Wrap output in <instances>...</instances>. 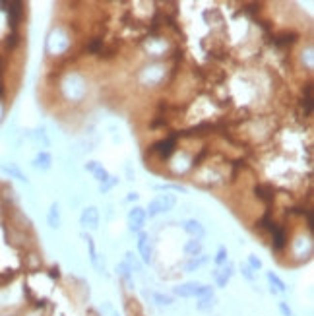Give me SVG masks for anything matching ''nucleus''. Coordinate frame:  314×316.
I'll list each match as a JSON object with an SVG mask.
<instances>
[{
	"label": "nucleus",
	"instance_id": "20",
	"mask_svg": "<svg viewBox=\"0 0 314 316\" xmlns=\"http://www.w3.org/2000/svg\"><path fill=\"white\" fill-rule=\"evenodd\" d=\"M0 94H2V88H0Z\"/></svg>",
	"mask_w": 314,
	"mask_h": 316
},
{
	"label": "nucleus",
	"instance_id": "6",
	"mask_svg": "<svg viewBox=\"0 0 314 316\" xmlns=\"http://www.w3.org/2000/svg\"><path fill=\"white\" fill-rule=\"evenodd\" d=\"M144 218H146V214L140 210V208H136L132 214H130V221H132V229H140L142 227V223H144Z\"/></svg>",
	"mask_w": 314,
	"mask_h": 316
},
{
	"label": "nucleus",
	"instance_id": "1",
	"mask_svg": "<svg viewBox=\"0 0 314 316\" xmlns=\"http://www.w3.org/2000/svg\"><path fill=\"white\" fill-rule=\"evenodd\" d=\"M173 204H175V198H173V196H161V198H157V200L152 202V206H150V214L154 216V214L161 212V210H169Z\"/></svg>",
	"mask_w": 314,
	"mask_h": 316
},
{
	"label": "nucleus",
	"instance_id": "8",
	"mask_svg": "<svg viewBox=\"0 0 314 316\" xmlns=\"http://www.w3.org/2000/svg\"><path fill=\"white\" fill-rule=\"evenodd\" d=\"M187 231H188L190 235H198V237H202V233H204V229L200 227V223H196V221L187 223Z\"/></svg>",
	"mask_w": 314,
	"mask_h": 316
},
{
	"label": "nucleus",
	"instance_id": "16",
	"mask_svg": "<svg viewBox=\"0 0 314 316\" xmlns=\"http://www.w3.org/2000/svg\"><path fill=\"white\" fill-rule=\"evenodd\" d=\"M16 43H18V33H12V35L8 37V45H10V47H14Z\"/></svg>",
	"mask_w": 314,
	"mask_h": 316
},
{
	"label": "nucleus",
	"instance_id": "7",
	"mask_svg": "<svg viewBox=\"0 0 314 316\" xmlns=\"http://www.w3.org/2000/svg\"><path fill=\"white\" fill-rule=\"evenodd\" d=\"M231 278V266H227V268H223V270H220L218 274H216V282H218V285H223L227 284V280Z\"/></svg>",
	"mask_w": 314,
	"mask_h": 316
},
{
	"label": "nucleus",
	"instance_id": "17",
	"mask_svg": "<svg viewBox=\"0 0 314 316\" xmlns=\"http://www.w3.org/2000/svg\"><path fill=\"white\" fill-rule=\"evenodd\" d=\"M251 266H252V268H262V262H260V260H256V258L252 256V258H251Z\"/></svg>",
	"mask_w": 314,
	"mask_h": 316
},
{
	"label": "nucleus",
	"instance_id": "13",
	"mask_svg": "<svg viewBox=\"0 0 314 316\" xmlns=\"http://www.w3.org/2000/svg\"><path fill=\"white\" fill-rule=\"evenodd\" d=\"M293 37H295V35H282V37H278V39H276V43H278V45L291 43V41H293Z\"/></svg>",
	"mask_w": 314,
	"mask_h": 316
},
{
	"label": "nucleus",
	"instance_id": "2",
	"mask_svg": "<svg viewBox=\"0 0 314 316\" xmlns=\"http://www.w3.org/2000/svg\"><path fill=\"white\" fill-rule=\"evenodd\" d=\"M200 289H202L200 284H187V285L177 287L175 293H177L179 297H198V295H200Z\"/></svg>",
	"mask_w": 314,
	"mask_h": 316
},
{
	"label": "nucleus",
	"instance_id": "9",
	"mask_svg": "<svg viewBox=\"0 0 314 316\" xmlns=\"http://www.w3.org/2000/svg\"><path fill=\"white\" fill-rule=\"evenodd\" d=\"M212 303H214V295H204V297H200V303H198V309H210L212 307Z\"/></svg>",
	"mask_w": 314,
	"mask_h": 316
},
{
	"label": "nucleus",
	"instance_id": "14",
	"mask_svg": "<svg viewBox=\"0 0 314 316\" xmlns=\"http://www.w3.org/2000/svg\"><path fill=\"white\" fill-rule=\"evenodd\" d=\"M37 161H39V165H43V167H49V161H51V158H49L47 154H41V156L37 158Z\"/></svg>",
	"mask_w": 314,
	"mask_h": 316
},
{
	"label": "nucleus",
	"instance_id": "19",
	"mask_svg": "<svg viewBox=\"0 0 314 316\" xmlns=\"http://www.w3.org/2000/svg\"><path fill=\"white\" fill-rule=\"evenodd\" d=\"M223 260H225V251L221 249V251H220V256H218V262H223Z\"/></svg>",
	"mask_w": 314,
	"mask_h": 316
},
{
	"label": "nucleus",
	"instance_id": "15",
	"mask_svg": "<svg viewBox=\"0 0 314 316\" xmlns=\"http://www.w3.org/2000/svg\"><path fill=\"white\" fill-rule=\"evenodd\" d=\"M156 299L159 301V305H169V303H171V297H163V295H156Z\"/></svg>",
	"mask_w": 314,
	"mask_h": 316
},
{
	"label": "nucleus",
	"instance_id": "4",
	"mask_svg": "<svg viewBox=\"0 0 314 316\" xmlns=\"http://www.w3.org/2000/svg\"><path fill=\"white\" fill-rule=\"evenodd\" d=\"M173 146H175V140L171 138V140H163V142L156 144V146H154V150H156V152H159L163 158H167V156L173 152Z\"/></svg>",
	"mask_w": 314,
	"mask_h": 316
},
{
	"label": "nucleus",
	"instance_id": "12",
	"mask_svg": "<svg viewBox=\"0 0 314 316\" xmlns=\"http://www.w3.org/2000/svg\"><path fill=\"white\" fill-rule=\"evenodd\" d=\"M200 251V243H196V241H192L190 245H187V253L188 254H196Z\"/></svg>",
	"mask_w": 314,
	"mask_h": 316
},
{
	"label": "nucleus",
	"instance_id": "10",
	"mask_svg": "<svg viewBox=\"0 0 314 316\" xmlns=\"http://www.w3.org/2000/svg\"><path fill=\"white\" fill-rule=\"evenodd\" d=\"M268 280H270V284H272V285H276V291H285V284H283L278 276H274V274H268Z\"/></svg>",
	"mask_w": 314,
	"mask_h": 316
},
{
	"label": "nucleus",
	"instance_id": "5",
	"mask_svg": "<svg viewBox=\"0 0 314 316\" xmlns=\"http://www.w3.org/2000/svg\"><path fill=\"white\" fill-rule=\"evenodd\" d=\"M138 249H140V253H142L144 262H150V260H152V249H150V245H148V237H146V235H142V237H140Z\"/></svg>",
	"mask_w": 314,
	"mask_h": 316
},
{
	"label": "nucleus",
	"instance_id": "3",
	"mask_svg": "<svg viewBox=\"0 0 314 316\" xmlns=\"http://www.w3.org/2000/svg\"><path fill=\"white\" fill-rule=\"evenodd\" d=\"M10 8H6L8 12H10V26L12 28H16V24H18V20H20V16H22V4L20 2H12V4H8Z\"/></svg>",
	"mask_w": 314,
	"mask_h": 316
},
{
	"label": "nucleus",
	"instance_id": "11",
	"mask_svg": "<svg viewBox=\"0 0 314 316\" xmlns=\"http://www.w3.org/2000/svg\"><path fill=\"white\" fill-rule=\"evenodd\" d=\"M204 262H206V258H198V260L194 258L192 262H188V264H187V270H194V268H198V266H202Z\"/></svg>",
	"mask_w": 314,
	"mask_h": 316
},
{
	"label": "nucleus",
	"instance_id": "18",
	"mask_svg": "<svg viewBox=\"0 0 314 316\" xmlns=\"http://www.w3.org/2000/svg\"><path fill=\"white\" fill-rule=\"evenodd\" d=\"M280 309H282V313H283L285 316H291V311L287 309V305H285V303H282V307H280Z\"/></svg>",
	"mask_w": 314,
	"mask_h": 316
}]
</instances>
